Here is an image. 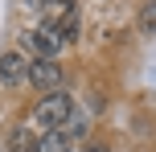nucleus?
Here are the masks:
<instances>
[{
	"instance_id": "f257e3e1",
	"label": "nucleus",
	"mask_w": 156,
	"mask_h": 152,
	"mask_svg": "<svg viewBox=\"0 0 156 152\" xmlns=\"http://www.w3.org/2000/svg\"><path fill=\"white\" fill-rule=\"evenodd\" d=\"M70 111H74V99L66 95V90H49V95H41V99H37V107H33V123H37L41 132L66 128Z\"/></svg>"
},
{
	"instance_id": "f03ea898",
	"label": "nucleus",
	"mask_w": 156,
	"mask_h": 152,
	"mask_svg": "<svg viewBox=\"0 0 156 152\" xmlns=\"http://www.w3.org/2000/svg\"><path fill=\"white\" fill-rule=\"evenodd\" d=\"M25 45H29L37 58H54V62H58V54L66 49V37H62V29H58L54 21H41L37 29H29Z\"/></svg>"
},
{
	"instance_id": "7ed1b4c3",
	"label": "nucleus",
	"mask_w": 156,
	"mask_h": 152,
	"mask_svg": "<svg viewBox=\"0 0 156 152\" xmlns=\"http://www.w3.org/2000/svg\"><path fill=\"white\" fill-rule=\"evenodd\" d=\"M29 82L41 90V95H49V90H62V82H66V70L54 62V58H37V62L29 66Z\"/></svg>"
},
{
	"instance_id": "20e7f679",
	"label": "nucleus",
	"mask_w": 156,
	"mask_h": 152,
	"mask_svg": "<svg viewBox=\"0 0 156 152\" xmlns=\"http://www.w3.org/2000/svg\"><path fill=\"white\" fill-rule=\"evenodd\" d=\"M29 54L25 49H4L0 54V82L4 87H21V82H29Z\"/></svg>"
},
{
	"instance_id": "39448f33",
	"label": "nucleus",
	"mask_w": 156,
	"mask_h": 152,
	"mask_svg": "<svg viewBox=\"0 0 156 152\" xmlns=\"http://www.w3.org/2000/svg\"><path fill=\"white\" fill-rule=\"evenodd\" d=\"M37 152H74V140L66 136L62 128H54V132H41V140H37Z\"/></svg>"
},
{
	"instance_id": "423d86ee",
	"label": "nucleus",
	"mask_w": 156,
	"mask_h": 152,
	"mask_svg": "<svg viewBox=\"0 0 156 152\" xmlns=\"http://www.w3.org/2000/svg\"><path fill=\"white\" fill-rule=\"evenodd\" d=\"M58 29H62L66 45H74V41H78V33H82V16H78V8H70V12L58 21Z\"/></svg>"
},
{
	"instance_id": "0eeeda50",
	"label": "nucleus",
	"mask_w": 156,
	"mask_h": 152,
	"mask_svg": "<svg viewBox=\"0 0 156 152\" xmlns=\"http://www.w3.org/2000/svg\"><path fill=\"white\" fill-rule=\"evenodd\" d=\"M8 152H37V140L25 128H16V132H8Z\"/></svg>"
},
{
	"instance_id": "6e6552de",
	"label": "nucleus",
	"mask_w": 156,
	"mask_h": 152,
	"mask_svg": "<svg viewBox=\"0 0 156 152\" xmlns=\"http://www.w3.org/2000/svg\"><path fill=\"white\" fill-rule=\"evenodd\" d=\"M62 132H66L70 140L86 132V111H82V107H74V111H70V119H66V128H62Z\"/></svg>"
},
{
	"instance_id": "1a4fd4ad",
	"label": "nucleus",
	"mask_w": 156,
	"mask_h": 152,
	"mask_svg": "<svg viewBox=\"0 0 156 152\" xmlns=\"http://www.w3.org/2000/svg\"><path fill=\"white\" fill-rule=\"evenodd\" d=\"M140 29H144V33H156V0L140 8Z\"/></svg>"
},
{
	"instance_id": "9d476101",
	"label": "nucleus",
	"mask_w": 156,
	"mask_h": 152,
	"mask_svg": "<svg viewBox=\"0 0 156 152\" xmlns=\"http://www.w3.org/2000/svg\"><path fill=\"white\" fill-rule=\"evenodd\" d=\"M86 152H111V140H103V136H90V140H86Z\"/></svg>"
},
{
	"instance_id": "9b49d317",
	"label": "nucleus",
	"mask_w": 156,
	"mask_h": 152,
	"mask_svg": "<svg viewBox=\"0 0 156 152\" xmlns=\"http://www.w3.org/2000/svg\"><path fill=\"white\" fill-rule=\"evenodd\" d=\"M25 12H45V0H21Z\"/></svg>"
},
{
	"instance_id": "f8f14e48",
	"label": "nucleus",
	"mask_w": 156,
	"mask_h": 152,
	"mask_svg": "<svg viewBox=\"0 0 156 152\" xmlns=\"http://www.w3.org/2000/svg\"><path fill=\"white\" fill-rule=\"evenodd\" d=\"M62 4H74V0H62Z\"/></svg>"
}]
</instances>
